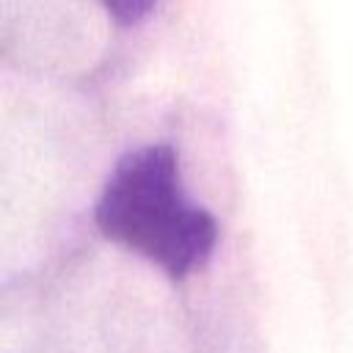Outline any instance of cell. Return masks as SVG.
Listing matches in <instances>:
<instances>
[{
    "mask_svg": "<svg viewBox=\"0 0 353 353\" xmlns=\"http://www.w3.org/2000/svg\"><path fill=\"white\" fill-rule=\"evenodd\" d=\"M94 223L174 281L204 268L218 245V221L190 199L168 143H146L116 160L97 196Z\"/></svg>",
    "mask_w": 353,
    "mask_h": 353,
    "instance_id": "cell-1",
    "label": "cell"
},
{
    "mask_svg": "<svg viewBox=\"0 0 353 353\" xmlns=\"http://www.w3.org/2000/svg\"><path fill=\"white\" fill-rule=\"evenodd\" d=\"M157 3L160 0H99V6L108 11V17L124 28L141 25L157 8Z\"/></svg>",
    "mask_w": 353,
    "mask_h": 353,
    "instance_id": "cell-2",
    "label": "cell"
}]
</instances>
